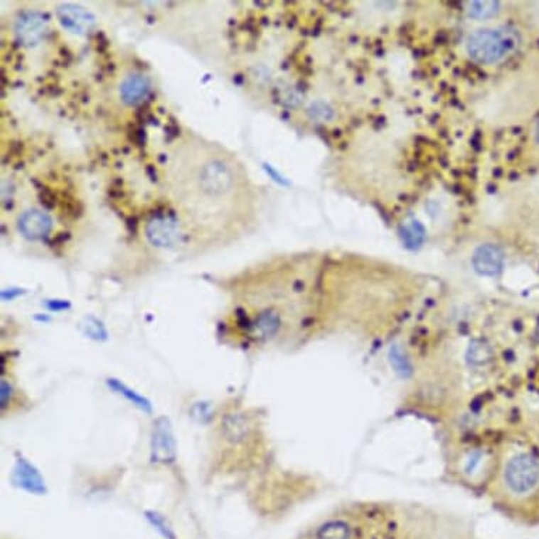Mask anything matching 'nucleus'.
Wrapping results in <instances>:
<instances>
[{
	"instance_id": "1",
	"label": "nucleus",
	"mask_w": 539,
	"mask_h": 539,
	"mask_svg": "<svg viewBox=\"0 0 539 539\" xmlns=\"http://www.w3.org/2000/svg\"><path fill=\"white\" fill-rule=\"evenodd\" d=\"M511 47L510 38L497 30H477L469 36L466 50L471 60L483 65L500 63Z\"/></svg>"
},
{
	"instance_id": "2",
	"label": "nucleus",
	"mask_w": 539,
	"mask_h": 539,
	"mask_svg": "<svg viewBox=\"0 0 539 539\" xmlns=\"http://www.w3.org/2000/svg\"><path fill=\"white\" fill-rule=\"evenodd\" d=\"M0 408H1V417H11L16 414H21L27 411L30 407V400L26 395V393L20 388L17 384V380L13 378L10 374H1L0 378Z\"/></svg>"
},
{
	"instance_id": "3",
	"label": "nucleus",
	"mask_w": 539,
	"mask_h": 539,
	"mask_svg": "<svg viewBox=\"0 0 539 539\" xmlns=\"http://www.w3.org/2000/svg\"><path fill=\"white\" fill-rule=\"evenodd\" d=\"M147 238L154 246L170 249L180 243V228L171 218H156L147 225Z\"/></svg>"
},
{
	"instance_id": "4",
	"label": "nucleus",
	"mask_w": 539,
	"mask_h": 539,
	"mask_svg": "<svg viewBox=\"0 0 539 539\" xmlns=\"http://www.w3.org/2000/svg\"><path fill=\"white\" fill-rule=\"evenodd\" d=\"M471 263L479 274L494 277L504 267V253L498 246L483 245L474 252Z\"/></svg>"
},
{
	"instance_id": "5",
	"label": "nucleus",
	"mask_w": 539,
	"mask_h": 539,
	"mask_svg": "<svg viewBox=\"0 0 539 539\" xmlns=\"http://www.w3.org/2000/svg\"><path fill=\"white\" fill-rule=\"evenodd\" d=\"M57 14L61 24L73 33L84 34L90 31V28L95 26V17L88 10L80 6H74V4L61 6L57 10Z\"/></svg>"
},
{
	"instance_id": "6",
	"label": "nucleus",
	"mask_w": 539,
	"mask_h": 539,
	"mask_svg": "<svg viewBox=\"0 0 539 539\" xmlns=\"http://www.w3.org/2000/svg\"><path fill=\"white\" fill-rule=\"evenodd\" d=\"M53 228L51 218L37 209H31L24 212L18 219V230L20 233L31 240L44 238Z\"/></svg>"
},
{
	"instance_id": "7",
	"label": "nucleus",
	"mask_w": 539,
	"mask_h": 539,
	"mask_svg": "<svg viewBox=\"0 0 539 539\" xmlns=\"http://www.w3.org/2000/svg\"><path fill=\"white\" fill-rule=\"evenodd\" d=\"M44 18L37 13H26L20 16L16 24V33L18 40L26 46L37 44L44 34Z\"/></svg>"
},
{
	"instance_id": "8",
	"label": "nucleus",
	"mask_w": 539,
	"mask_h": 539,
	"mask_svg": "<svg viewBox=\"0 0 539 539\" xmlns=\"http://www.w3.org/2000/svg\"><path fill=\"white\" fill-rule=\"evenodd\" d=\"M149 88L150 84L144 75L133 74L122 81L120 97L127 105H136L147 95Z\"/></svg>"
},
{
	"instance_id": "9",
	"label": "nucleus",
	"mask_w": 539,
	"mask_h": 539,
	"mask_svg": "<svg viewBox=\"0 0 539 539\" xmlns=\"http://www.w3.org/2000/svg\"><path fill=\"white\" fill-rule=\"evenodd\" d=\"M467 14L473 18H490L500 11V3L494 0H479L467 3Z\"/></svg>"
},
{
	"instance_id": "10",
	"label": "nucleus",
	"mask_w": 539,
	"mask_h": 539,
	"mask_svg": "<svg viewBox=\"0 0 539 539\" xmlns=\"http://www.w3.org/2000/svg\"><path fill=\"white\" fill-rule=\"evenodd\" d=\"M425 230L418 222H411L402 229V239L410 247L420 246L424 242Z\"/></svg>"
},
{
	"instance_id": "11",
	"label": "nucleus",
	"mask_w": 539,
	"mask_h": 539,
	"mask_svg": "<svg viewBox=\"0 0 539 539\" xmlns=\"http://www.w3.org/2000/svg\"><path fill=\"white\" fill-rule=\"evenodd\" d=\"M112 385L114 387L116 391L123 393V395H126V398H129L134 405L140 407L142 410H150V404H149L143 397H140L139 394H132L130 388H127L126 385H123L120 381H114V380H112Z\"/></svg>"
},
{
	"instance_id": "12",
	"label": "nucleus",
	"mask_w": 539,
	"mask_h": 539,
	"mask_svg": "<svg viewBox=\"0 0 539 539\" xmlns=\"http://www.w3.org/2000/svg\"><path fill=\"white\" fill-rule=\"evenodd\" d=\"M537 140H538V143H539V123H538V127H537Z\"/></svg>"
}]
</instances>
